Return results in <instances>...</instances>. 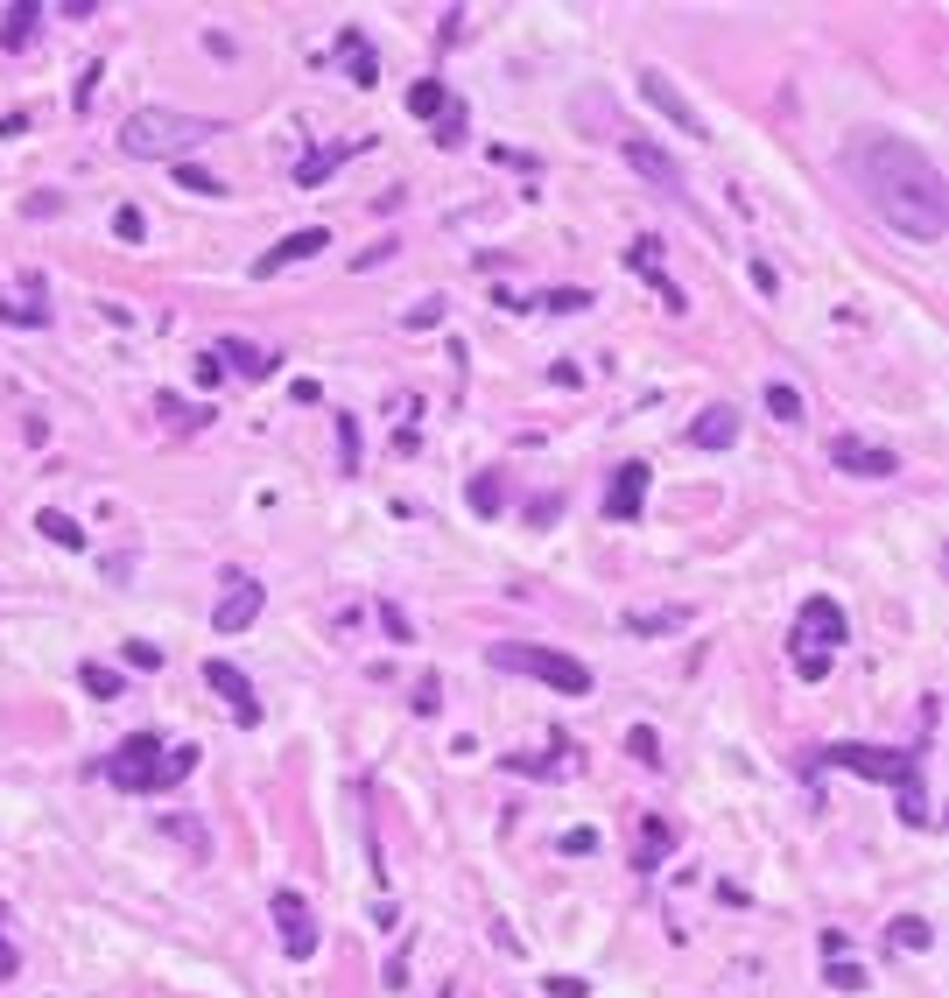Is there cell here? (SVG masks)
<instances>
[{
	"label": "cell",
	"mask_w": 949,
	"mask_h": 998,
	"mask_svg": "<svg viewBox=\"0 0 949 998\" xmlns=\"http://www.w3.org/2000/svg\"><path fill=\"white\" fill-rule=\"evenodd\" d=\"M851 169H859V190L865 204L879 211L894 233L936 246L949 233V190H942V169L921 156L915 141H894V134H865L851 148Z\"/></svg>",
	"instance_id": "6da1fadb"
},
{
	"label": "cell",
	"mask_w": 949,
	"mask_h": 998,
	"mask_svg": "<svg viewBox=\"0 0 949 998\" xmlns=\"http://www.w3.org/2000/svg\"><path fill=\"white\" fill-rule=\"evenodd\" d=\"M113 233H120L127 246H135V240L148 233V219H141V211H135V204H120V211H113Z\"/></svg>",
	"instance_id": "f546056e"
},
{
	"label": "cell",
	"mask_w": 949,
	"mask_h": 998,
	"mask_svg": "<svg viewBox=\"0 0 949 998\" xmlns=\"http://www.w3.org/2000/svg\"><path fill=\"white\" fill-rule=\"evenodd\" d=\"M563 851H569V858H584V851H598V837H591V830H569V837H563Z\"/></svg>",
	"instance_id": "f35d334b"
},
{
	"label": "cell",
	"mask_w": 949,
	"mask_h": 998,
	"mask_svg": "<svg viewBox=\"0 0 949 998\" xmlns=\"http://www.w3.org/2000/svg\"><path fill=\"white\" fill-rule=\"evenodd\" d=\"M198 766V753L190 745H177V760H162V739L156 732H135V739H120L106 753V781L120 795H148V788H162V781H177V774H190Z\"/></svg>",
	"instance_id": "277c9868"
},
{
	"label": "cell",
	"mask_w": 949,
	"mask_h": 998,
	"mask_svg": "<svg viewBox=\"0 0 949 998\" xmlns=\"http://www.w3.org/2000/svg\"><path fill=\"white\" fill-rule=\"evenodd\" d=\"M626 162H633V169H640V177H648V183H661V190H682V169L669 162V148L640 141V134H633V141H626Z\"/></svg>",
	"instance_id": "9a60e30c"
},
{
	"label": "cell",
	"mask_w": 949,
	"mask_h": 998,
	"mask_svg": "<svg viewBox=\"0 0 949 998\" xmlns=\"http://www.w3.org/2000/svg\"><path fill=\"white\" fill-rule=\"evenodd\" d=\"M640 92H648V106L661 113V120H675L682 134H696V141L711 134V127H704V113H696L690 99H682V85L669 78V71H640Z\"/></svg>",
	"instance_id": "ba28073f"
},
{
	"label": "cell",
	"mask_w": 949,
	"mask_h": 998,
	"mask_svg": "<svg viewBox=\"0 0 949 998\" xmlns=\"http://www.w3.org/2000/svg\"><path fill=\"white\" fill-rule=\"evenodd\" d=\"M429 323H444V296H423L408 310V331H429Z\"/></svg>",
	"instance_id": "1f68e13d"
},
{
	"label": "cell",
	"mask_w": 949,
	"mask_h": 998,
	"mask_svg": "<svg viewBox=\"0 0 949 998\" xmlns=\"http://www.w3.org/2000/svg\"><path fill=\"white\" fill-rule=\"evenodd\" d=\"M127 661H135V668H162V647L156 640H127Z\"/></svg>",
	"instance_id": "e575fe53"
},
{
	"label": "cell",
	"mask_w": 949,
	"mask_h": 998,
	"mask_svg": "<svg viewBox=\"0 0 949 998\" xmlns=\"http://www.w3.org/2000/svg\"><path fill=\"white\" fill-rule=\"evenodd\" d=\"M556 513H563V492H535V499H527V521H556Z\"/></svg>",
	"instance_id": "d6a6232c"
},
{
	"label": "cell",
	"mask_w": 949,
	"mask_h": 998,
	"mask_svg": "<svg viewBox=\"0 0 949 998\" xmlns=\"http://www.w3.org/2000/svg\"><path fill=\"white\" fill-rule=\"evenodd\" d=\"M35 528H43L56 549H85V528L71 521V513H43V521H35Z\"/></svg>",
	"instance_id": "cb8c5ba5"
},
{
	"label": "cell",
	"mask_w": 949,
	"mask_h": 998,
	"mask_svg": "<svg viewBox=\"0 0 949 998\" xmlns=\"http://www.w3.org/2000/svg\"><path fill=\"white\" fill-rule=\"evenodd\" d=\"M894 935H900V943H907V949H928V921H915V914H907V921H900V928H894Z\"/></svg>",
	"instance_id": "d590c367"
},
{
	"label": "cell",
	"mask_w": 949,
	"mask_h": 998,
	"mask_svg": "<svg viewBox=\"0 0 949 998\" xmlns=\"http://www.w3.org/2000/svg\"><path fill=\"white\" fill-rule=\"evenodd\" d=\"M844 612L838 598H802V612H795V676L802 682H823L830 676V655L844 647Z\"/></svg>",
	"instance_id": "8992f818"
},
{
	"label": "cell",
	"mask_w": 949,
	"mask_h": 998,
	"mask_svg": "<svg viewBox=\"0 0 949 998\" xmlns=\"http://www.w3.org/2000/svg\"><path fill=\"white\" fill-rule=\"evenodd\" d=\"M830 985H838V991H865L872 977H865L859 964H830Z\"/></svg>",
	"instance_id": "836d02e7"
},
{
	"label": "cell",
	"mask_w": 949,
	"mask_h": 998,
	"mask_svg": "<svg viewBox=\"0 0 949 998\" xmlns=\"http://www.w3.org/2000/svg\"><path fill=\"white\" fill-rule=\"evenodd\" d=\"M380 626H387L394 640H408V619H402V605H380Z\"/></svg>",
	"instance_id": "74e56055"
},
{
	"label": "cell",
	"mask_w": 949,
	"mask_h": 998,
	"mask_svg": "<svg viewBox=\"0 0 949 998\" xmlns=\"http://www.w3.org/2000/svg\"><path fill=\"white\" fill-rule=\"evenodd\" d=\"M591 985H584V977H548V998H584Z\"/></svg>",
	"instance_id": "8d00e7d4"
},
{
	"label": "cell",
	"mask_w": 949,
	"mask_h": 998,
	"mask_svg": "<svg viewBox=\"0 0 949 998\" xmlns=\"http://www.w3.org/2000/svg\"><path fill=\"white\" fill-rule=\"evenodd\" d=\"M204 682H212V689H218V697H225V703H233V718H239V724H260V703H254V682H246V676H239V668H233V661H204Z\"/></svg>",
	"instance_id": "7c38bea8"
},
{
	"label": "cell",
	"mask_w": 949,
	"mask_h": 998,
	"mask_svg": "<svg viewBox=\"0 0 949 998\" xmlns=\"http://www.w3.org/2000/svg\"><path fill=\"white\" fill-rule=\"evenodd\" d=\"M324 246H331V233H324V225H302V233H289V240L275 246V254H260V261H254V275H275V267H296V261L324 254Z\"/></svg>",
	"instance_id": "4fadbf2b"
},
{
	"label": "cell",
	"mask_w": 949,
	"mask_h": 998,
	"mask_svg": "<svg viewBox=\"0 0 949 998\" xmlns=\"http://www.w3.org/2000/svg\"><path fill=\"white\" fill-rule=\"evenodd\" d=\"M352 148H359V141H352ZM352 148H324V156H310V162H302V169H296V183H317V177H331V169H338V162H345V156H352Z\"/></svg>",
	"instance_id": "484cf974"
},
{
	"label": "cell",
	"mask_w": 949,
	"mask_h": 998,
	"mask_svg": "<svg viewBox=\"0 0 949 998\" xmlns=\"http://www.w3.org/2000/svg\"><path fill=\"white\" fill-rule=\"evenodd\" d=\"M500 507H507V486L492 471H479V478H471V513H486V521H492Z\"/></svg>",
	"instance_id": "44dd1931"
},
{
	"label": "cell",
	"mask_w": 949,
	"mask_h": 998,
	"mask_svg": "<svg viewBox=\"0 0 949 998\" xmlns=\"http://www.w3.org/2000/svg\"><path fill=\"white\" fill-rule=\"evenodd\" d=\"M492 668H507V676H535L548 689H563V697H591V668L577 655H563V647H527V640H500L486 647Z\"/></svg>",
	"instance_id": "5b68a950"
},
{
	"label": "cell",
	"mask_w": 949,
	"mask_h": 998,
	"mask_svg": "<svg viewBox=\"0 0 949 998\" xmlns=\"http://www.w3.org/2000/svg\"><path fill=\"white\" fill-rule=\"evenodd\" d=\"M177 183L190 190V198H218V190H225L218 177H204V169H198V162H177Z\"/></svg>",
	"instance_id": "4316f807"
},
{
	"label": "cell",
	"mask_w": 949,
	"mask_h": 998,
	"mask_svg": "<svg viewBox=\"0 0 949 998\" xmlns=\"http://www.w3.org/2000/svg\"><path fill=\"white\" fill-rule=\"evenodd\" d=\"M50 8H35V0H14V8H0V50H29L35 29H43Z\"/></svg>",
	"instance_id": "2e32d148"
},
{
	"label": "cell",
	"mask_w": 949,
	"mask_h": 998,
	"mask_svg": "<svg viewBox=\"0 0 949 998\" xmlns=\"http://www.w3.org/2000/svg\"><path fill=\"white\" fill-rule=\"evenodd\" d=\"M626 753H633L640 766H661V739L648 732V724H633V732H626Z\"/></svg>",
	"instance_id": "83f0119b"
},
{
	"label": "cell",
	"mask_w": 949,
	"mask_h": 998,
	"mask_svg": "<svg viewBox=\"0 0 949 998\" xmlns=\"http://www.w3.org/2000/svg\"><path fill=\"white\" fill-rule=\"evenodd\" d=\"M823 760H830V766H851V774H872V781H894V788H900V816L915 822V830H928V822H936V809H928V788H921V760H915V753H879V745H830Z\"/></svg>",
	"instance_id": "3957f363"
},
{
	"label": "cell",
	"mask_w": 949,
	"mask_h": 998,
	"mask_svg": "<svg viewBox=\"0 0 949 998\" xmlns=\"http://www.w3.org/2000/svg\"><path fill=\"white\" fill-rule=\"evenodd\" d=\"M535 302H542V310H556V317H577V310H591V289H548Z\"/></svg>",
	"instance_id": "d4e9b609"
},
{
	"label": "cell",
	"mask_w": 949,
	"mask_h": 998,
	"mask_svg": "<svg viewBox=\"0 0 949 998\" xmlns=\"http://www.w3.org/2000/svg\"><path fill=\"white\" fill-rule=\"evenodd\" d=\"M0 977H14V949L8 943H0Z\"/></svg>",
	"instance_id": "ab89813d"
},
{
	"label": "cell",
	"mask_w": 949,
	"mask_h": 998,
	"mask_svg": "<svg viewBox=\"0 0 949 998\" xmlns=\"http://www.w3.org/2000/svg\"><path fill=\"white\" fill-rule=\"evenodd\" d=\"M648 465L640 457H626V465L612 471V486H605V521H640V507H648Z\"/></svg>",
	"instance_id": "9c48e42d"
},
{
	"label": "cell",
	"mask_w": 949,
	"mask_h": 998,
	"mask_svg": "<svg viewBox=\"0 0 949 998\" xmlns=\"http://www.w3.org/2000/svg\"><path fill=\"white\" fill-rule=\"evenodd\" d=\"M275 921H281V949H289L296 964H302V956H317V914L302 907V893L281 886L275 893Z\"/></svg>",
	"instance_id": "30bf717a"
},
{
	"label": "cell",
	"mask_w": 949,
	"mask_h": 998,
	"mask_svg": "<svg viewBox=\"0 0 949 998\" xmlns=\"http://www.w3.org/2000/svg\"><path fill=\"white\" fill-rule=\"evenodd\" d=\"M260 605H268V591H260L254 577H225L218 612H212V633H218V640H233V633H246L260 619Z\"/></svg>",
	"instance_id": "52a82bcc"
},
{
	"label": "cell",
	"mask_w": 949,
	"mask_h": 998,
	"mask_svg": "<svg viewBox=\"0 0 949 998\" xmlns=\"http://www.w3.org/2000/svg\"><path fill=\"white\" fill-rule=\"evenodd\" d=\"M690 444L696 450H732L738 444V408H732V401H717V408H704L690 422Z\"/></svg>",
	"instance_id": "5bb4252c"
},
{
	"label": "cell",
	"mask_w": 949,
	"mask_h": 998,
	"mask_svg": "<svg viewBox=\"0 0 949 998\" xmlns=\"http://www.w3.org/2000/svg\"><path fill=\"white\" fill-rule=\"evenodd\" d=\"M767 408H774V422H802V387H788V380H767Z\"/></svg>",
	"instance_id": "7402d4cb"
},
{
	"label": "cell",
	"mask_w": 949,
	"mask_h": 998,
	"mask_svg": "<svg viewBox=\"0 0 949 998\" xmlns=\"http://www.w3.org/2000/svg\"><path fill=\"white\" fill-rule=\"evenodd\" d=\"M338 50H345V64H352V85H373V78H380V71H373V50L359 43V29L338 35Z\"/></svg>",
	"instance_id": "ffe728a7"
},
{
	"label": "cell",
	"mask_w": 949,
	"mask_h": 998,
	"mask_svg": "<svg viewBox=\"0 0 949 998\" xmlns=\"http://www.w3.org/2000/svg\"><path fill=\"white\" fill-rule=\"evenodd\" d=\"M830 465L851 471V478H894V471H900V457H894V450H879V444H859V436H838V444H830Z\"/></svg>",
	"instance_id": "8fae6325"
},
{
	"label": "cell",
	"mask_w": 949,
	"mask_h": 998,
	"mask_svg": "<svg viewBox=\"0 0 949 998\" xmlns=\"http://www.w3.org/2000/svg\"><path fill=\"white\" fill-rule=\"evenodd\" d=\"M338 457H345V471H359V422L338 415Z\"/></svg>",
	"instance_id": "f1b7e54d"
},
{
	"label": "cell",
	"mask_w": 949,
	"mask_h": 998,
	"mask_svg": "<svg viewBox=\"0 0 949 998\" xmlns=\"http://www.w3.org/2000/svg\"><path fill=\"white\" fill-rule=\"evenodd\" d=\"M690 626V605H661V612H626V633H675Z\"/></svg>",
	"instance_id": "ac0fdd59"
},
{
	"label": "cell",
	"mask_w": 949,
	"mask_h": 998,
	"mask_svg": "<svg viewBox=\"0 0 949 998\" xmlns=\"http://www.w3.org/2000/svg\"><path fill=\"white\" fill-rule=\"evenodd\" d=\"M78 682H85V689H92V697H99V703H113V697H120V689H127V682L113 676L106 661H85V668H78Z\"/></svg>",
	"instance_id": "603a6c76"
},
{
	"label": "cell",
	"mask_w": 949,
	"mask_h": 998,
	"mask_svg": "<svg viewBox=\"0 0 949 998\" xmlns=\"http://www.w3.org/2000/svg\"><path fill=\"white\" fill-rule=\"evenodd\" d=\"M444 106H450L444 78H415V85H408V113H415V120H436V113H444Z\"/></svg>",
	"instance_id": "d6986e66"
},
{
	"label": "cell",
	"mask_w": 949,
	"mask_h": 998,
	"mask_svg": "<svg viewBox=\"0 0 949 998\" xmlns=\"http://www.w3.org/2000/svg\"><path fill=\"white\" fill-rule=\"evenodd\" d=\"M212 134H225V127H218V120H204V113L141 106V113H127V127H120V156H135V162H162V156H183V148L212 141Z\"/></svg>",
	"instance_id": "7a4b0ae2"
},
{
	"label": "cell",
	"mask_w": 949,
	"mask_h": 998,
	"mask_svg": "<svg viewBox=\"0 0 949 998\" xmlns=\"http://www.w3.org/2000/svg\"><path fill=\"white\" fill-rule=\"evenodd\" d=\"M661 843H669V822H648V837H640V872H654Z\"/></svg>",
	"instance_id": "4dcf8cb0"
},
{
	"label": "cell",
	"mask_w": 949,
	"mask_h": 998,
	"mask_svg": "<svg viewBox=\"0 0 949 998\" xmlns=\"http://www.w3.org/2000/svg\"><path fill=\"white\" fill-rule=\"evenodd\" d=\"M212 359H233V373H246V380H268V373L281 367L275 352H260V344H239V338H218Z\"/></svg>",
	"instance_id": "e0dca14e"
}]
</instances>
